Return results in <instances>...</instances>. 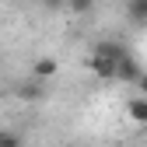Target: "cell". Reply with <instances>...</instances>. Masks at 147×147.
I'll use <instances>...</instances> for the list:
<instances>
[{
    "label": "cell",
    "mask_w": 147,
    "mask_h": 147,
    "mask_svg": "<svg viewBox=\"0 0 147 147\" xmlns=\"http://www.w3.org/2000/svg\"><path fill=\"white\" fill-rule=\"evenodd\" d=\"M88 67L102 81H116V74H119V60L116 56H105V53H95V49H91V56H88Z\"/></svg>",
    "instance_id": "6da1fadb"
},
{
    "label": "cell",
    "mask_w": 147,
    "mask_h": 147,
    "mask_svg": "<svg viewBox=\"0 0 147 147\" xmlns=\"http://www.w3.org/2000/svg\"><path fill=\"white\" fill-rule=\"evenodd\" d=\"M14 98L18 102H46V84L35 81V77H25L14 84Z\"/></svg>",
    "instance_id": "7a4b0ae2"
},
{
    "label": "cell",
    "mask_w": 147,
    "mask_h": 147,
    "mask_svg": "<svg viewBox=\"0 0 147 147\" xmlns=\"http://www.w3.org/2000/svg\"><path fill=\"white\" fill-rule=\"evenodd\" d=\"M56 74H60V63L56 60H53V56H39V60H35L32 63V74H28V77H35V81H49V77H56Z\"/></svg>",
    "instance_id": "3957f363"
},
{
    "label": "cell",
    "mask_w": 147,
    "mask_h": 147,
    "mask_svg": "<svg viewBox=\"0 0 147 147\" xmlns=\"http://www.w3.org/2000/svg\"><path fill=\"white\" fill-rule=\"evenodd\" d=\"M126 119L137 123V126H147V98L144 95H137V98L126 102Z\"/></svg>",
    "instance_id": "277c9868"
},
{
    "label": "cell",
    "mask_w": 147,
    "mask_h": 147,
    "mask_svg": "<svg viewBox=\"0 0 147 147\" xmlns=\"http://www.w3.org/2000/svg\"><path fill=\"white\" fill-rule=\"evenodd\" d=\"M140 77H144V67H140L133 56L119 60V74H116V81H140Z\"/></svg>",
    "instance_id": "5b68a950"
},
{
    "label": "cell",
    "mask_w": 147,
    "mask_h": 147,
    "mask_svg": "<svg viewBox=\"0 0 147 147\" xmlns=\"http://www.w3.org/2000/svg\"><path fill=\"white\" fill-rule=\"evenodd\" d=\"M126 14L133 25H147V0H126Z\"/></svg>",
    "instance_id": "8992f818"
},
{
    "label": "cell",
    "mask_w": 147,
    "mask_h": 147,
    "mask_svg": "<svg viewBox=\"0 0 147 147\" xmlns=\"http://www.w3.org/2000/svg\"><path fill=\"white\" fill-rule=\"evenodd\" d=\"M67 11L74 18H88L91 11H95V0H67Z\"/></svg>",
    "instance_id": "52a82bcc"
},
{
    "label": "cell",
    "mask_w": 147,
    "mask_h": 147,
    "mask_svg": "<svg viewBox=\"0 0 147 147\" xmlns=\"http://www.w3.org/2000/svg\"><path fill=\"white\" fill-rule=\"evenodd\" d=\"M0 147H25V140L18 130H0Z\"/></svg>",
    "instance_id": "ba28073f"
},
{
    "label": "cell",
    "mask_w": 147,
    "mask_h": 147,
    "mask_svg": "<svg viewBox=\"0 0 147 147\" xmlns=\"http://www.w3.org/2000/svg\"><path fill=\"white\" fill-rule=\"evenodd\" d=\"M42 7H49V11H60V7H67V0H39Z\"/></svg>",
    "instance_id": "9c48e42d"
},
{
    "label": "cell",
    "mask_w": 147,
    "mask_h": 147,
    "mask_svg": "<svg viewBox=\"0 0 147 147\" xmlns=\"http://www.w3.org/2000/svg\"><path fill=\"white\" fill-rule=\"evenodd\" d=\"M137 88H140V95H144V98H147V70H144V77H140V81H137Z\"/></svg>",
    "instance_id": "30bf717a"
}]
</instances>
